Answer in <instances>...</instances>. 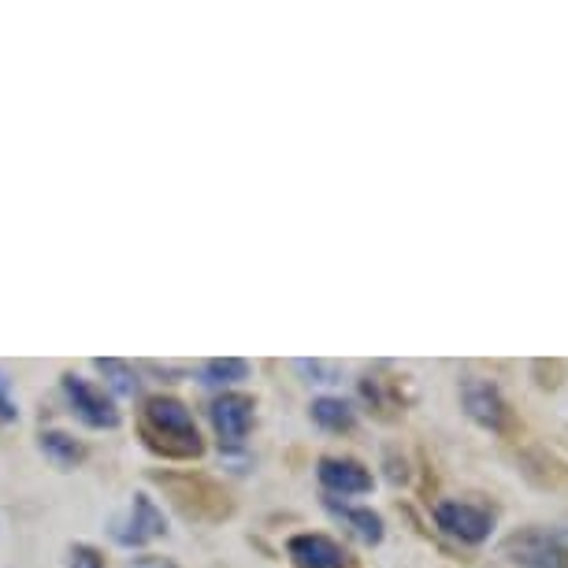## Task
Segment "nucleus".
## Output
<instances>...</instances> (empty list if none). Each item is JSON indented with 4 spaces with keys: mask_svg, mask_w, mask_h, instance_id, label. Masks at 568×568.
Listing matches in <instances>:
<instances>
[{
    "mask_svg": "<svg viewBox=\"0 0 568 568\" xmlns=\"http://www.w3.org/2000/svg\"><path fill=\"white\" fill-rule=\"evenodd\" d=\"M145 432L153 435V446H160L171 457L201 454V435L194 416L175 398H153L145 405Z\"/></svg>",
    "mask_w": 568,
    "mask_h": 568,
    "instance_id": "f257e3e1",
    "label": "nucleus"
},
{
    "mask_svg": "<svg viewBox=\"0 0 568 568\" xmlns=\"http://www.w3.org/2000/svg\"><path fill=\"white\" fill-rule=\"evenodd\" d=\"M501 554L513 568H568V528L531 524L513 531L501 542Z\"/></svg>",
    "mask_w": 568,
    "mask_h": 568,
    "instance_id": "f03ea898",
    "label": "nucleus"
},
{
    "mask_svg": "<svg viewBox=\"0 0 568 568\" xmlns=\"http://www.w3.org/2000/svg\"><path fill=\"white\" fill-rule=\"evenodd\" d=\"M435 524L449 539H460L465 546H484L495 535V509L476 506V501H438L435 506Z\"/></svg>",
    "mask_w": 568,
    "mask_h": 568,
    "instance_id": "7ed1b4c3",
    "label": "nucleus"
},
{
    "mask_svg": "<svg viewBox=\"0 0 568 568\" xmlns=\"http://www.w3.org/2000/svg\"><path fill=\"white\" fill-rule=\"evenodd\" d=\"M460 405H465V413L479 427H487V432H506L513 420L501 390L490 379H479V375H468V379L460 383Z\"/></svg>",
    "mask_w": 568,
    "mask_h": 568,
    "instance_id": "20e7f679",
    "label": "nucleus"
},
{
    "mask_svg": "<svg viewBox=\"0 0 568 568\" xmlns=\"http://www.w3.org/2000/svg\"><path fill=\"white\" fill-rule=\"evenodd\" d=\"M63 394H68L71 409H74V416H79L82 424L104 427V432L120 427V409L112 405V398L104 390L93 387V383H85L82 375H63Z\"/></svg>",
    "mask_w": 568,
    "mask_h": 568,
    "instance_id": "39448f33",
    "label": "nucleus"
},
{
    "mask_svg": "<svg viewBox=\"0 0 568 568\" xmlns=\"http://www.w3.org/2000/svg\"><path fill=\"white\" fill-rule=\"evenodd\" d=\"M286 554L297 568H353L346 546L327 539V535H294L286 542Z\"/></svg>",
    "mask_w": 568,
    "mask_h": 568,
    "instance_id": "423d86ee",
    "label": "nucleus"
},
{
    "mask_svg": "<svg viewBox=\"0 0 568 568\" xmlns=\"http://www.w3.org/2000/svg\"><path fill=\"white\" fill-rule=\"evenodd\" d=\"M316 476L331 495H368L375 487L372 471L353 457H324L316 465Z\"/></svg>",
    "mask_w": 568,
    "mask_h": 568,
    "instance_id": "0eeeda50",
    "label": "nucleus"
},
{
    "mask_svg": "<svg viewBox=\"0 0 568 568\" xmlns=\"http://www.w3.org/2000/svg\"><path fill=\"white\" fill-rule=\"evenodd\" d=\"M164 531H168V520H164V513L153 506V498L149 495H134L131 520H123L112 528L115 542H123V546H142L149 539H160Z\"/></svg>",
    "mask_w": 568,
    "mask_h": 568,
    "instance_id": "6e6552de",
    "label": "nucleus"
},
{
    "mask_svg": "<svg viewBox=\"0 0 568 568\" xmlns=\"http://www.w3.org/2000/svg\"><path fill=\"white\" fill-rule=\"evenodd\" d=\"M253 398H245V394H223V398L212 402V424H216V432L223 443H242L245 435H250L253 427Z\"/></svg>",
    "mask_w": 568,
    "mask_h": 568,
    "instance_id": "1a4fd4ad",
    "label": "nucleus"
},
{
    "mask_svg": "<svg viewBox=\"0 0 568 568\" xmlns=\"http://www.w3.org/2000/svg\"><path fill=\"white\" fill-rule=\"evenodd\" d=\"M327 506H331V513H338V517L349 524V528H353V535H357V539H364L368 546L383 542V517H379V513H372V509H349V506H338L335 498H327Z\"/></svg>",
    "mask_w": 568,
    "mask_h": 568,
    "instance_id": "9d476101",
    "label": "nucleus"
},
{
    "mask_svg": "<svg viewBox=\"0 0 568 568\" xmlns=\"http://www.w3.org/2000/svg\"><path fill=\"white\" fill-rule=\"evenodd\" d=\"M313 420L324 427V432H349L357 424V413L346 398H316L313 402Z\"/></svg>",
    "mask_w": 568,
    "mask_h": 568,
    "instance_id": "9b49d317",
    "label": "nucleus"
},
{
    "mask_svg": "<svg viewBox=\"0 0 568 568\" xmlns=\"http://www.w3.org/2000/svg\"><path fill=\"white\" fill-rule=\"evenodd\" d=\"M41 449L57 460V465H74V460H82L85 449L74 443L71 435H63V432H45L41 435Z\"/></svg>",
    "mask_w": 568,
    "mask_h": 568,
    "instance_id": "f8f14e48",
    "label": "nucleus"
},
{
    "mask_svg": "<svg viewBox=\"0 0 568 568\" xmlns=\"http://www.w3.org/2000/svg\"><path fill=\"white\" fill-rule=\"evenodd\" d=\"M205 383H242L245 375H250V361H242V357H223V361H209L205 364Z\"/></svg>",
    "mask_w": 568,
    "mask_h": 568,
    "instance_id": "ddd939ff",
    "label": "nucleus"
},
{
    "mask_svg": "<svg viewBox=\"0 0 568 568\" xmlns=\"http://www.w3.org/2000/svg\"><path fill=\"white\" fill-rule=\"evenodd\" d=\"M98 368L109 375V383L120 394H138V379H134L131 368H126L123 361H98Z\"/></svg>",
    "mask_w": 568,
    "mask_h": 568,
    "instance_id": "4468645a",
    "label": "nucleus"
},
{
    "mask_svg": "<svg viewBox=\"0 0 568 568\" xmlns=\"http://www.w3.org/2000/svg\"><path fill=\"white\" fill-rule=\"evenodd\" d=\"M16 416H19V409H16V398H12V383H8V375L0 372V420L12 424Z\"/></svg>",
    "mask_w": 568,
    "mask_h": 568,
    "instance_id": "2eb2a0df",
    "label": "nucleus"
},
{
    "mask_svg": "<svg viewBox=\"0 0 568 568\" xmlns=\"http://www.w3.org/2000/svg\"><path fill=\"white\" fill-rule=\"evenodd\" d=\"M71 568H104V557L93 546H74L71 550Z\"/></svg>",
    "mask_w": 568,
    "mask_h": 568,
    "instance_id": "dca6fc26",
    "label": "nucleus"
},
{
    "mask_svg": "<svg viewBox=\"0 0 568 568\" xmlns=\"http://www.w3.org/2000/svg\"><path fill=\"white\" fill-rule=\"evenodd\" d=\"M131 568H175V561H168V557H156V554H142V557H134Z\"/></svg>",
    "mask_w": 568,
    "mask_h": 568,
    "instance_id": "f3484780",
    "label": "nucleus"
}]
</instances>
